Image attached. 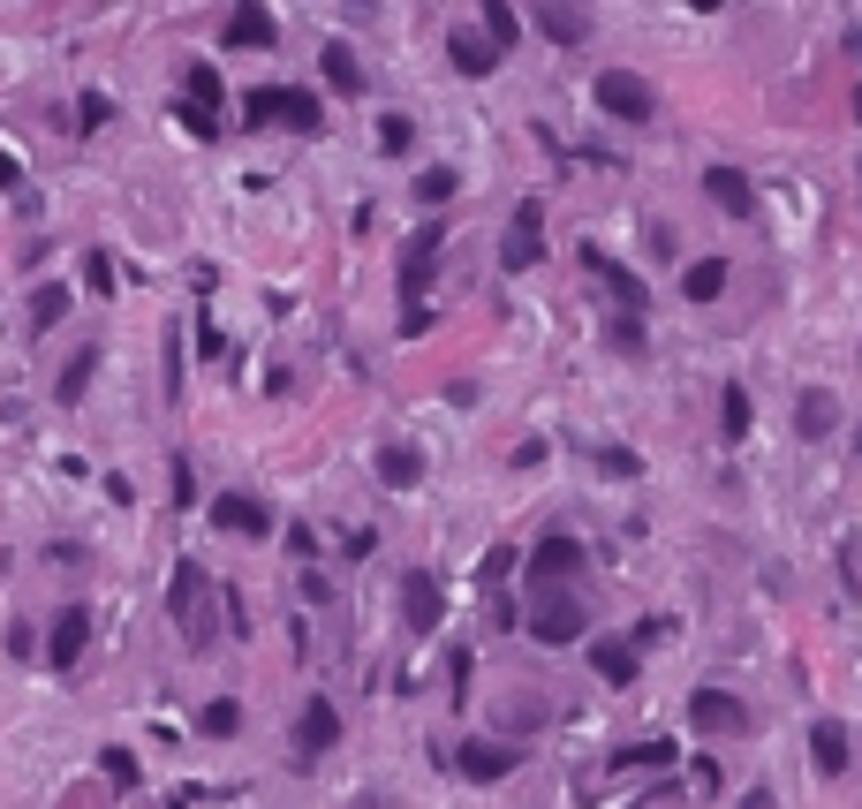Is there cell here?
<instances>
[{"label": "cell", "instance_id": "obj_22", "mask_svg": "<svg viewBox=\"0 0 862 809\" xmlns=\"http://www.w3.org/2000/svg\"><path fill=\"white\" fill-rule=\"evenodd\" d=\"M537 31L561 39V45H583L591 39V16H583V8H537Z\"/></svg>", "mask_w": 862, "mask_h": 809}, {"label": "cell", "instance_id": "obj_9", "mask_svg": "<svg viewBox=\"0 0 862 809\" xmlns=\"http://www.w3.org/2000/svg\"><path fill=\"white\" fill-rule=\"evenodd\" d=\"M84 643H91V613L84 605H61V613H53V636H45V658L69 674V666L84 658Z\"/></svg>", "mask_w": 862, "mask_h": 809}, {"label": "cell", "instance_id": "obj_5", "mask_svg": "<svg viewBox=\"0 0 862 809\" xmlns=\"http://www.w3.org/2000/svg\"><path fill=\"white\" fill-rule=\"evenodd\" d=\"M598 106L613 114V122H650V114H658L650 84H644V76H628V69H605V76H598Z\"/></svg>", "mask_w": 862, "mask_h": 809}, {"label": "cell", "instance_id": "obj_4", "mask_svg": "<svg viewBox=\"0 0 862 809\" xmlns=\"http://www.w3.org/2000/svg\"><path fill=\"white\" fill-rule=\"evenodd\" d=\"M537 257H545V205H515L507 235H500V265H507V273H530Z\"/></svg>", "mask_w": 862, "mask_h": 809}, {"label": "cell", "instance_id": "obj_27", "mask_svg": "<svg viewBox=\"0 0 862 809\" xmlns=\"http://www.w3.org/2000/svg\"><path fill=\"white\" fill-rule=\"evenodd\" d=\"M61 318H69V288H61V280H45L39 296H31V326L45 334V326H61Z\"/></svg>", "mask_w": 862, "mask_h": 809}, {"label": "cell", "instance_id": "obj_21", "mask_svg": "<svg viewBox=\"0 0 862 809\" xmlns=\"http://www.w3.org/2000/svg\"><path fill=\"white\" fill-rule=\"evenodd\" d=\"M417 477H424V454H417V447H379V484L409 492Z\"/></svg>", "mask_w": 862, "mask_h": 809}, {"label": "cell", "instance_id": "obj_7", "mask_svg": "<svg viewBox=\"0 0 862 809\" xmlns=\"http://www.w3.org/2000/svg\"><path fill=\"white\" fill-rule=\"evenodd\" d=\"M689 726L696 734H741L749 711H741V696H727V688H696L689 696Z\"/></svg>", "mask_w": 862, "mask_h": 809}, {"label": "cell", "instance_id": "obj_30", "mask_svg": "<svg viewBox=\"0 0 862 809\" xmlns=\"http://www.w3.org/2000/svg\"><path fill=\"white\" fill-rule=\"evenodd\" d=\"M636 765H674V741H636V749H613V771H636Z\"/></svg>", "mask_w": 862, "mask_h": 809}, {"label": "cell", "instance_id": "obj_33", "mask_svg": "<svg viewBox=\"0 0 862 809\" xmlns=\"http://www.w3.org/2000/svg\"><path fill=\"white\" fill-rule=\"evenodd\" d=\"M719 424H727V439H741V431H749V393H741V386H727V401H719Z\"/></svg>", "mask_w": 862, "mask_h": 809}, {"label": "cell", "instance_id": "obj_28", "mask_svg": "<svg viewBox=\"0 0 862 809\" xmlns=\"http://www.w3.org/2000/svg\"><path fill=\"white\" fill-rule=\"evenodd\" d=\"M197 726H205V734H213V741H227V734H235V726H243V704H235V696H213V704H205V711H197Z\"/></svg>", "mask_w": 862, "mask_h": 809}, {"label": "cell", "instance_id": "obj_11", "mask_svg": "<svg viewBox=\"0 0 862 809\" xmlns=\"http://www.w3.org/2000/svg\"><path fill=\"white\" fill-rule=\"evenodd\" d=\"M333 741H341V711H333L326 696H310V704H302V719H296V749H302V757H326Z\"/></svg>", "mask_w": 862, "mask_h": 809}, {"label": "cell", "instance_id": "obj_12", "mask_svg": "<svg viewBox=\"0 0 862 809\" xmlns=\"http://www.w3.org/2000/svg\"><path fill=\"white\" fill-rule=\"evenodd\" d=\"M462 779H507V771L522 765V749H507V741H462Z\"/></svg>", "mask_w": 862, "mask_h": 809}, {"label": "cell", "instance_id": "obj_2", "mask_svg": "<svg viewBox=\"0 0 862 809\" xmlns=\"http://www.w3.org/2000/svg\"><path fill=\"white\" fill-rule=\"evenodd\" d=\"M243 122L250 129H265V122H280V129H296V136H318V122H326V114H318V99H310V91H250V99H243Z\"/></svg>", "mask_w": 862, "mask_h": 809}, {"label": "cell", "instance_id": "obj_26", "mask_svg": "<svg viewBox=\"0 0 862 809\" xmlns=\"http://www.w3.org/2000/svg\"><path fill=\"white\" fill-rule=\"evenodd\" d=\"M91 371H99V348H76V356H69V371H61V386H53V393H61V401H84Z\"/></svg>", "mask_w": 862, "mask_h": 809}, {"label": "cell", "instance_id": "obj_10", "mask_svg": "<svg viewBox=\"0 0 862 809\" xmlns=\"http://www.w3.org/2000/svg\"><path fill=\"white\" fill-rule=\"evenodd\" d=\"M213 522L227 537H265V530H273V508L250 500V492H227V500H213Z\"/></svg>", "mask_w": 862, "mask_h": 809}, {"label": "cell", "instance_id": "obj_29", "mask_svg": "<svg viewBox=\"0 0 862 809\" xmlns=\"http://www.w3.org/2000/svg\"><path fill=\"white\" fill-rule=\"evenodd\" d=\"M484 31H492V53H507V45H515V31H522V16L507 8V0H492V8H484Z\"/></svg>", "mask_w": 862, "mask_h": 809}, {"label": "cell", "instance_id": "obj_16", "mask_svg": "<svg viewBox=\"0 0 862 809\" xmlns=\"http://www.w3.org/2000/svg\"><path fill=\"white\" fill-rule=\"evenodd\" d=\"M832 424H840V401H832L824 386H810V393L794 401V431H802V439H824Z\"/></svg>", "mask_w": 862, "mask_h": 809}, {"label": "cell", "instance_id": "obj_42", "mask_svg": "<svg viewBox=\"0 0 862 809\" xmlns=\"http://www.w3.org/2000/svg\"><path fill=\"white\" fill-rule=\"evenodd\" d=\"M174 393H182V341L167 334V401H174Z\"/></svg>", "mask_w": 862, "mask_h": 809}, {"label": "cell", "instance_id": "obj_17", "mask_svg": "<svg viewBox=\"0 0 862 809\" xmlns=\"http://www.w3.org/2000/svg\"><path fill=\"white\" fill-rule=\"evenodd\" d=\"M810 765H818V771H848V726H840V719L810 726Z\"/></svg>", "mask_w": 862, "mask_h": 809}, {"label": "cell", "instance_id": "obj_40", "mask_svg": "<svg viewBox=\"0 0 862 809\" xmlns=\"http://www.w3.org/2000/svg\"><path fill=\"white\" fill-rule=\"evenodd\" d=\"M598 469H613V477H636V454H628V447H605Z\"/></svg>", "mask_w": 862, "mask_h": 809}, {"label": "cell", "instance_id": "obj_39", "mask_svg": "<svg viewBox=\"0 0 862 809\" xmlns=\"http://www.w3.org/2000/svg\"><path fill=\"white\" fill-rule=\"evenodd\" d=\"M182 122H189V136H197V144H219V122H213V114H189V106H182Z\"/></svg>", "mask_w": 862, "mask_h": 809}, {"label": "cell", "instance_id": "obj_38", "mask_svg": "<svg viewBox=\"0 0 862 809\" xmlns=\"http://www.w3.org/2000/svg\"><path fill=\"white\" fill-rule=\"evenodd\" d=\"M99 765H106V779H114V787H136V757H130V749H106Z\"/></svg>", "mask_w": 862, "mask_h": 809}, {"label": "cell", "instance_id": "obj_19", "mask_svg": "<svg viewBox=\"0 0 862 809\" xmlns=\"http://www.w3.org/2000/svg\"><path fill=\"white\" fill-rule=\"evenodd\" d=\"M447 61H454L462 76H492L500 53H492V39H476V31H454V39H447Z\"/></svg>", "mask_w": 862, "mask_h": 809}, {"label": "cell", "instance_id": "obj_41", "mask_svg": "<svg viewBox=\"0 0 862 809\" xmlns=\"http://www.w3.org/2000/svg\"><path fill=\"white\" fill-rule=\"evenodd\" d=\"M447 674H454V704H462V696H470V651H454V658H447Z\"/></svg>", "mask_w": 862, "mask_h": 809}, {"label": "cell", "instance_id": "obj_8", "mask_svg": "<svg viewBox=\"0 0 862 809\" xmlns=\"http://www.w3.org/2000/svg\"><path fill=\"white\" fill-rule=\"evenodd\" d=\"M575 567H583V545H575L567 530H545V537H537V553H530V575L553 591V583H567Z\"/></svg>", "mask_w": 862, "mask_h": 809}, {"label": "cell", "instance_id": "obj_15", "mask_svg": "<svg viewBox=\"0 0 862 809\" xmlns=\"http://www.w3.org/2000/svg\"><path fill=\"white\" fill-rule=\"evenodd\" d=\"M704 190H711V205H719V213H757V190H749V174L704 167Z\"/></svg>", "mask_w": 862, "mask_h": 809}, {"label": "cell", "instance_id": "obj_20", "mask_svg": "<svg viewBox=\"0 0 862 809\" xmlns=\"http://www.w3.org/2000/svg\"><path fill=\"white\" fill-rule=\"evenodd\" d=\"M318 76H326L333 91H363V61H356V53H348V45L333 39L326 53H318Z\"/></svg>", "mask_w": 862, "mask_h": 809}, {"label": "cell", "instance_id": "obj_6", "mask_svg": "<svg viewBox=\"0 0 862 809\" xmlns=\"http://www.w3.org/2000/svg\"><path fill=\"white\" fill-rule=\"evenodd\" d=\"M530 636L537 643H575L583 636V605H575L567 591H545L537 605H530Z\"/></svg>", "mask_w": 862, "mask_h": 809}, {"label": "cell", "instance_id": "obj_31", "mask_svg": "<svg viewBox=\"0 0 862 809\" xmlns=\"http://www.w3.org/2000/svg\"><path fill=\"white\" fill-rule=\"evenodd\" d=\"M454 190H462V174H454V167H431V174H417V197H424V205H447Z\"/></svg>", "mask_w": 862, "mask_h": 809}, {"label": "cell", "instance_id": "obj_37", "mask_svg": "<svg viewBox=\"0 0 862 809\" xmlns=\"http://www.w3.org/2000/svg\"><path fill=\"white\" fill-rule=\"evenodd\" d=\"M84 280H91V296H114V257H84Z\"/></svg>", "mask_w": 862, "mask_h": 809}, {"label": "cell", "instance_id": "obj_44", "mask_svg": "<svg viewBox=\"0 0 862 809\" xmlns=\"http://www.w3.org/2000/svg\"><path fill=\"white\" fill-rule=\"evenodd\" d=\"M741 809H772V795H764V787H749V795H741Z\"/></svg>", "mask_w": 862, "mask_h": 809}, {"label": "cell", "instance_id": "obj_43", "mask_svg": "<svg viewBox=\"0 0 862 809\" xmlns=\"http://www.w3.org/2000/svg\"><path fill=\"white\" fill-rule=\"evenodd\" d=\"M16 182H23V167H16V160H8V152H0V197H8V190H16Z\"/></svg>", "mask_w": 862, "mask_h": 809}, {"label": "cell", "instance_id": "obj_32", "mask_svg": "<svg viewBox=\"0 0 862 809\" xmlns=\"http://www.w3.org/2000/svg\"><path fill=\"white\" fill-rule=\"evenodd\" d=\"M106 122H114V106H106V91H84V99H76V129H84V136H91V129H106Z\"/></svg>", "mask_w": 862, "mask_h": 809}, {"label": "cell", "instance_id": "obj_34", "mask_svg": "<svg viewBox=\"0 0 862 809\" xmlns=\"http://www.w3.org/2000/svg\"><path fill=\"white\" fill-rule=\"evenodd\" d=\"M409 144H417L409 114H387V122H379V152H409Z\"/></svg>", "mask_w": 862, "mask_h": 809}, {"label": "cell", "instance_id": "obj_18", "mask_svg": "<svg viewBox=\"0 0 862 809\" xmlns=\"http://www.w3.org/2000/svg\"><path fill=\"white\" fill-rule=\"evenodd\" d=\"M681 296L689 303H719L727 296V257H696L689 273H681Z\"/></svg>", "mask_w": 862, "mask_h": 809}, {"label": "cell", "instance_id": "obj_3", "mask_svg": "<svg viewBox=\"0 0 862 809\" xmlns=\"http://www.w3.org/2000/svg\"><path fill=\"white\" fill-rule=\"evenodd\" d=\"M205 597H213V575H205L197 560H182L174 583H167V613H174V628H182L189 643L205 636Z\"/></svg>", "mask_w": 862, "mask_h": 809}, {"label": "cell", "instance_id": "obj_13", "mask_svg": "<svg viewBox=\"0 0 862 809\" xmlns=\"http://www.w3.org/2000/svg\"><path fill=\"white\" fill-rule=\"evenodd\" d=\"M439 605H447V597H439V583H431L424 567H409V583H401V613H409V628H439Z\"/></svg>", "mask_w": 862, "mask_h": 809}, {"label": "cell", "instance_id": "obj_24", "mask_svg": "<svg viewBox=\"0 0 862 809\" xmlns=\"http://www.w3.org/2000/svg\"><path fill=\"white\" fill-rule=\"evenodd\" d=\"M591 666H598V682H613V688L636 682V651H628V643H598V651H591Z\"/></svg>", "mask_w": 862, "mask_h": 809}, {"label": "cell", "instance_id": "obj_36", "mask_svg": "<svg viewBox=\"0 0 862 809\" xmlns=\"http://www.w3.org/2000/svg\"><path fill=\"white\" fill-rule=\"evenodd\" d=\"M476 575H484V591H492V583H507V575H515V553H507V545H492V553L476 560Z\"/></svg>", "mask_w": 862, "mask_h": 809}, {"label": "cell", "instance_id": "obj_35", "mask_svg": "<svg viewBox=\"0 0 862 809\" xmlns=\"http://www.w3.org/2000/svg\"><path fill=\"white\" fill-rule=\"evenodd\" d=\"M174 508L182 514L197 508V469H189V454H174Z\"/></svg>", "mask_w": 862, "mask_h": 809}, {"label": "cell", "instance_id": "obj_25", "mask_svg": "<svg viewBox=\"0 0 862 809\" xmlns=\"http://www.w3.org/2000/svg\"><path fill=\"white\" fill-rule=\"evenodd\" d=\"M182 84H189V91H182V106H189V114H213V122H219V76H213V69L197 61Z\"/></svg>", "mask_w": 862, "mask_h": 809}, {"label": "cell", "instance_id": "obj_1", "mask_svg": "<svg viewBox=\"0 0 862 809\" xmlns=\"http://www.w3.org/2000/svg\"><path fill=\"white\" fill-rule=\"evenodd\" d=\"M431 257H439V227H417L401 243V334H424V280H431Z\"/></svg>", "mask_w": 862, "mask_h": 809}, {"label": "cell", "instance_id": "obj_23", "mask_svg": "<svg viewBox=\"0 0 862 809\" xmlns=\"http://www.w3.org/2000/svg\"><path fill=\"white\" fill-rule=\"evenodd\" d=\"M227 45H273V8H235L227 16Z\"/></svg>", "mask_w": 862, "mask_h": 809}, {"label": "cell", "instance_id": "obj_14", "mask_svg": "<svg viewBox=\"0 0 862 809\" xmlns=\"http://www.w3.org/2000/svg\"><path fill=\"white\" fill-rule=\"evenodd\" d=\"M583 265L598 273V280H605V288H613V296H620V310H628V318L644 310V280H636L628 265H613V257H605V250H591V243H583Z\"/></svg>", "mask_w": 862, "mask_h": 809}]
</instances>
